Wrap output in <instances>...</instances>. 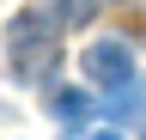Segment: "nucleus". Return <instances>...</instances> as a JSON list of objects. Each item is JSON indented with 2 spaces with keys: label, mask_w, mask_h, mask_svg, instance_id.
<instances>
[{
  "label": "nucleus",
  "mask_w": 146,
  "mask_h": 140,
  "mask_svg": "<svg viewBox=\"0 0 146 140\" xmlns=\"http://www.w3.org/2000/svg\"><path fill=\"white\" fill-rule=\"evenodd\" d=\"M91 0H43V6L18 12L6 25V61L18 79H49L55 67H61V25L85 19Z\"/></svg>",
  "instance_id": "f257e3e1"
},
{
  "label": "nucleus",
  "mask_w": 146,
  "mask_h": 140,
  "mask_svg": "<svg viewBox=\"0 0 146 140\" xmlns=\"http://www.w3.org/2000/svg\"><path fill=\"white\" fill-rule=\"evenodd\" d=\"M79 67H85L91 85H110V92L134 79V55H128V43H91L85 55H79Z\"/></svg>",
  "instance_id": "f03ea898"
},
{
  "label": "nucleus",
  "mask_w": 146,
  "mask_h": 140,
  "mask_svg": "<svg viewBox=\"0 0 146 140\" xmlns=\"http://www.w3.org/2000/svg\"><path fill=\"white\" fill-rule=\"evenodd\" d=\"M91 140H122V134H91Z\"/></svg>",
  "instance_id": "20e7f679"
},
{
  "label": "nucleus",
  "mask_w": 146,
  "mask_h": 140,
  "mask_svg": "<svg viewBox=\"0 0 146 140\" xmlns=\"http://www.w3.org/2000/svg\"><path fill=\"white\" fill-rule=\"evenodd\" d=\"M49 110H55V122L73 134V128L91 116V98H85V92H55V98H49Z\"/></svg>",
  "instance_id": "7ed1b4c3"
}]
</instances>
